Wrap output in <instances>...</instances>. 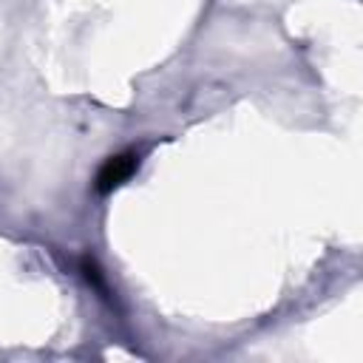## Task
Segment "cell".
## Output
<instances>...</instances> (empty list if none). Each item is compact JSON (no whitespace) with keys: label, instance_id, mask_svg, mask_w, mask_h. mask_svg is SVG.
I'll use <instances>...</instances> for the list:
<instances>
[{"label":"cell","instance_id":"obj_1","mask_svg":"<svg viewBox=\"0 0 363 363\" xmlns=\"http://www.w3.org/2000/svg\"><path fill=\"white\" fill-rule=\"evenodd\" d=\"M136 170V156L133 153H116V156H111L102 167H99V173H96V193H111L113 187H119L130 173Z\"/></svg>","mask_w":363,"mask_h":363}]
</instances>
